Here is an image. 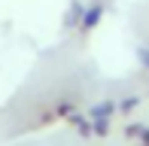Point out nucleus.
<instances>
[{
    "mask_svg": "<svg viewBox=\"0 0 149 146\" xmlns=\"http://www.w3.org/2000/svg\"><path fill=\"white\" fill-rule=\"evenodd\" d=\"M100 12H104V6H100V3H91V9L82 15V28H85V31H91L94 24L100 22Z\"/></svg>",
    "mask_w": 149,
    "mask_h": 146,
    "instance_id": "1",
    "label": "nucleus"
},
{
    "mask_svg": "<svg viewBox=\"0 0 149 146\" xmlns=\"http://www.w3.org/2000/svg\"><path fill=\"white\" fill-rule=\"evenodd\" d=\"M76 18H82V6L73 0V3H70V12H67V18H64V24H67V28H73V24H76Z\"/></svg>",
    "mask_w": 149,
    "mask_h": 146,
    "instance_id": "2",
    "label": "nucleus"
},
{
    "mask_svg": "<svg viewBox=\"0 0 149 146\" xmlns=\"http://www.w3.org/2000/svg\"><path fill=\"white\" fill-rule=\"evenodd\" d=\"M113 110H116V107H113L110 101H104V104H97V107L91 110V116H94V119H110V113H113Z\"/></svg>",
    "mask_w": 149,
    "mask_h": 146,
    "instance_id": "3",
    "label": "nucleus"
},
{
    "mask_svg": "<svg viewBox=\"0 0 149 146\" xmlns=\"http://www.w3.org/2000/svg\"><path fill=\"white\" fill-rule=\"evenodd\" d=\"M70 122H73V125H76V131H79V134H91V125H88V122H85V119H82V116H73V119H70Z\"/></svg>",
    "mask_w": 149,
    "mask_h": 146,
    "instance_id": "4",
    "label": "nucleus"
},
{
    "mask_svg": "<svg viewBox=\"0 0 149 146\" xmlns=\"http://www.w3.org/2000/svg\"><path fill=\"white\" fill-rule=\"evenodd\" d=\"M107 128H110L107 119H94V125H91V131H97V134H107Z\"/></svg>",
    "mask_w": 149,
    "mask_h": 146,
    "instance_id": "5",
    "label": "nucleus"
},
{
    "mask_svg": "<svg viewBox=\"0 0 149 146\" xmlns=\"http://www.w3.org/2000/svg\"><path fill=\"white\" fill-rule=\"evenodd\" d=\"M137 104H140L137 97H125V101L119 104V110H125V113H128V110H134V107H137Z\"/></svg>",
    "mask_w": 149,
    "mask_h": 146,
    "instance_id": "6",
    "label": "nucleus"
},
{
    "mask_svg": "<svg viewBox=\"0 0 149 146\" xmlns=\"http://www.w3.org/2000/svg\"><path fill=\"white\" fill-rule=\"evenodd\" d=\"M140 61H143L146 67H149V49H140Z\"/></svg>",
    "mask_w": 149,
    "mask_h": 146,
    "instance_id": "7",
    "label": "nucleus"
},
{
    "mask_svg": "<svg viewBox=\"0 0 149 146\" xmlns=\"http://www.w3.org/2000/svg\"><path fill=\"white\" fill-rule=\"evenodd\" d=\"M143 146H149V143H143Z\"/></svg>",
    "mask_w": 149,
    "mask_h": 146,
    "instance_id": "8",
    "label": "nucleus"
}]
</instances>
